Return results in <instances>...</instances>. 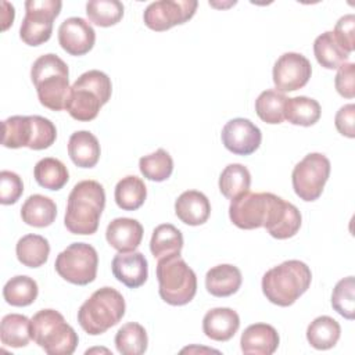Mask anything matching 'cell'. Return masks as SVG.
<instances>
[{
  "label": "cell",
  "mask_w": 355,
  "mask_h": 355,
  "mask_svg": "<svg viewBox=\"0 0 355 355\" xmlns=\"http://www.w3.org/2000/svg\"><path fill=\"white\" fill-rule=\"evenodd\" d=\"M104 207L103 184L90 179L78 182L68 196L64 225L73 234H93L98 229Z\"/></svg>",
  "instance_id": "6da1fadb"
},
{
  "label": "cell",
  "mask_w": 355,
  "mask_h": 355,
  "mask_svg": "<svg viewBox=\"0 0 355 355\" xmlns=\"http://www.w3.org/2000/svg\"><path fill=\"white\" fill-rule=\"evenodd\" d=\"M31 79L40 104L51 111L65 110L69 97V69L57 54H43L31 68Z\"/></svg>",
  "instance_id": "7a4b0ae2"
},
{
  "label": "cell",
  "mask_w": 355,
  "mask_h": 355,
  "mask_svg": "<svg viewBox=\"0 0 355 355\" xmlns=\"http://www.w3.org/2000/svg\"><path fill=\"white\" fill-rule=\"evenodd\" d=\"M311 280L312 272L305 262L288 259L266 270L261 287L269 302L290 306L309 288Z\"/></svg>",
  "instance_id": "3957f363"
},
{
  "label": "cell",
  "mask_w": 355,
  "mask_h": 355,
  "mask_svg": "<svg viewBox=\"0 0 355 355\" xmlns=\"http://www.w3.org/2000/svg\"><path fill=\"white\" fill-rule=\"evenodd\" d=\"M111 93L112 83L107 73L98 69L86 71L71 86L65 110L76 121H93L110 101Z\"/></svg>",
  "instance_id": "277c9868"
},
{
  "label": "cell",
  "mask_w": 355,
  "mask_h": 355,
  "mask_svg": "<svg viewBox=\"0 0 355 355\" xmlns=\"http://www.w3.org/2000/svg\"><path fill=\"white\" fill-rule=\"evenodd\" d=\"M125 300L118 290L101 287L80 305L78 323L87 334L98 336L118 324L125 315Z\"/></svg>",
  "instance_id": "5b68a950"
},
{
  "label": "cell",
  "mask_w": 355,
  "mask_h": 355,
  "mask_svg": "<svg viewBox=\"0 0 355 355\" xmlns=\"http://www.w3.org/2000/svg\"><path fill=\"white\" fill-rule=\"evenodd\" d=\"M31 337L49 355H71L79 337L55 309H42L31 319Z\"/></svg>",
  "instance_id": "8992f818"
},
{
  "label": "cell",
  "mask_w": 355,
  "mask_h": 355,
  "mask_svg": "<svg viewBox=\"0 0 355 355\" xmlns=\"http://www.w3.org/2000/svg\"><path fill=\"white\" fill-rule=\"evenodd\" d=\"M57 139L55 125L40 115H12L3 121L1 144L7 148L44 150Z\"/></svg>",
  "instance_id": "52a82bcc"
},
{
  "label": "cell",
  "mask_w": 355,
  "mask_h": 355,
  "mask_svg": "<svg viewBox=\"0 0 355 355\" xmlns=\"http://www.w3.org/2000/svg\"><path fill=\"white\" fill-rule=\"evenodd\" d=\"M157 279L159 297L169 305H186L197 293V276L180 255L158 259Z\"/></svg>",
  "instance_id": "ba28073f"
},
{
  "label": "cell",
  "mask_w": 355,
  "mask_h": 355,
  "mask_svg": "<svg viewBox=\"0 0 355 355\" xmlns=\"http://www.w3.org/2000/svg\"><path fill=\"white\" fill-rule=\"evenodd\" d=\"M55 272L67 282L86 286L97 276L98 255L87 243H72L55 258Z\"/></svg>",
  "instance_id": "9c48e42d"
},
{
  "label": "cell",
  "mask_w": 355,
  "mask_h": 355,
  "mask_svg": "<svg viewBox=\"0 0 355 355\" xmlns=\"http://www.w3.org/2000/svg\"><path fill=\"white\" fill-rule=\"evenodd\" d=\"M62 3L60 0H28L25 1V17L19 28V37L28 46L46 43L53 33V22L60 15Z\"/></svg>",
  "instance_id": "30bf717a"
},
{
  "label": "cell",
  "mask_w": 355,
  "mask_h": 355,
  "mask_svg": "<svg viewBox=\"0 0 355 355\" xmlns=\"http://www.w3.org/2000/svg\"><path fill=\"white\" fill-rule=\"evenodd\" d=\"M330 161L324 154H306L294 166L291 173V183L295 194L304 201L318 200L330 176Z\"/></svg>",
  "instance_id": "8fae6325"
},
{
  "label": "cell",
  "mask_w": 355,
  "mask_h": 355,
  "mask_svg": "<svg viewBox=\"0 0 355 355\" xmlns=\"http://www.w3.org/2000/svg\"><path fill=\"white\" fill-rule=\"evenodd\" d=\"M276 194L247 191L232 200L229 205V218L234 226L252 230L263 227Z\"/></svg>",
  "instance_id": "7c38bea8"
},
{
  "label": "cell",
  "mask_w": 355,
  "mask_h": 355,
  "mask_svg": "<svg viewBox=\"0 0 355 355\" xmlns=\"http://www.w3.org/2000/svg\"><path fill=\"white\" fill-rule=\"evenodd\" d=\"M197 6L198 3L196 0L153 1L146 7L143 21L151 31L164 32L191 19L197 11Z\"/></svg>",
  "instance_id": "4fadbf2b"
},
{
  "label": "cell",
  "mask_w": 355,
  "mask_h": 355,
  "mask_svg": "<svg viewBox=\"0 0 355 355\" xmlns=\"http://www.w3.org/2000/svg\"><path fill=\"white\" fill-rule=\"evenodd\" d=\"M312 75V65L309 60L294 51L282 54L272 71L273 83L277 92H294L304 87Z\"/></svg>",
  "instance_id": "5bb4252c"
},
{
  "label": "cell",
  "mask_w": 355,
  "mask_h": 355,
  "mask_svg": "<svg viewBox=\"0 0 355 355\" xmlns=\"http://www.w3.org/2000/svg\"><path fill=\"white\" fill-rule=\"evenodd\" d=\"M220 139L230 153L236 155H250L259 148L262 133L250 119L233 118L222 128Z\"/></svg>",
  "instance_id": "9a60e30c"
},
{
  "label": "cell",
  "mask_w": 355,
  "mask_h": 355,
  "mask_svg": "<svg viewBox=\"0 0 355 355\" xmlns=\"http://www.w3.org/2000/svg\"><path fill=\"white\" fill-rule=\"evenodd\" d=\"M96 42V32L90 22L80 17H71L58 28V43L71 55H85Z\"/></svg>",
  "instance_id": "2e32d148"
},
{
  "label": "cell",
  "mask_w": 355,
  "mask_h": 355,
  "mask_svg": "<svg viewBox=\"0 0 355 355\" xmlns=\"http://www.w3.org/2000/svg\"><path fill=\"white\" fill-rule=\"evenodd\" d=\"M301 222L302 216L300 209L294 204L287 202L282 197L276 196L263 227L272 237L277 240H286L298 233Z\"/></svg>",
  "instance_id": "e0dca14e"
},
{
  "label": "cell",
  "mask_w": 355,
  "mask_h": 355,
  "mask_svg": "<svg viewBox=\"0 0 355 355\" xmlns=\"http://www.w3.org/2000/svg\"><path fill=\"white\" fill-rule=\"evenodd\" d=\"M114 277L129 288L143 286L148 277V262L139 251L118 252L111 262Z\"/></svg>",
  "instance_id": "ac0fdd59"
},
{
  "label": "cell",
  "mask_w": 355,
  "mask_h": 355,
  "mask_svg": "<svg viewBox=\"0 0 355 355\" xmlns=\"http://www.w3.org/2000/svg\"><path fill=\"white\" fill-rule=\"evenodd\" d=\"M280 343L277 330L268 323L250 324L241 334L240 345L245 355H272Z\"/></svg>",
  "instance_id": "d6986e66"
},
{
  "label": "cell",
  "mask_w": 355,
  "mask_h": 355,
  "mask_svg": "<svg viewBox=\"0 0 355 355\" xmlns=\"http://www.w3.org/2000/svg\"><path fill=\"white\" fill-rule=\"evenodd\" d=\"M108 244L118 252L135 251L143 239V226L132 218H115L105 230Z\"/></svg>",
  "instance_id": "ffe728a7"
},
{
  "label": "cell",
  "mask_w": 355,
  "mask_h": 355,
  "mask_svg": "<svg viewBox=\"0 0 355 355\" xmlns=\"http://www.w3.org/2000/svg\"><path fill=\"white\" fill-rule=\"evenodd\" d=\"M175 214L183 223L189 226H200L208 220L211 204L204 193L186 190L175 201Z\"/></svg>",
  "instance_id": "44dd1931"
},
{
  "label": "cell",
  "mask_w": 355,
  "mask_h": 355,
  "mask_svg": "<svg viewBox=\"0 0 355 355\" xmlns=\"http://www.w3.org/2000/svg\"><path fill=\"white\" fill-rule=\"evenodd\" d=\"M240 327V318L232 308L209 309L202 319V331L214 341H229Z\"/></svg>",
  "instance_id": "7402d4cb"
},
{
  "label": "cell",
  "mask_w": 355,
  "mask_h": 355,
  "mask_svg": "<svg viewBox=\"0 0 355 355\" xmlns=\"http://www.w3.org/2000/svg\"><path fill=\"white\" fill-rule=\"evenodd\" d=\"M243 282L237 266L222 263L211 268L205 275V288L214 297H229L239 291Z\"/></svg>",
  "instance_id": "603a6c76"
},
{
  "label": "cell",
  "mask_w": 355,
  "mask_h": 355,
  "mask_svg": "<svg viewBox=\"0 0 355 355\" xmlns=\"http://www.w3.org/2000/svg\"><path fill=\"white\" fill-rule=\"evenodd\" d=\"M68 154L76 166L93 168L100 159V143L89 130L73 132L68 140Z\"/></svg>",
  "instance_id": "cb8c5ba5"
},
{
  "label": "cell",
  "mask_w": 355,
  "mask_h": 355,
  "mask_svg": "<svg viewBox=\"0 0 355 355\" xmlns=\"http://www.w3.org/2000/svg\"><path fill=\"white\" fill-rule=\"evenodd\" d=\"M57 216L55 202L46 196L32 194L21 207L22 220L33 227H47Z\"/></svg>",
  "instance_id": "d4e9b609"
},
{
  "label": "cell",
  "mask_w": 355,
  "mask_h": 355,
  "mask_svg": "<svg viewBox=\"0 0 355 355\" xmlns=\"http://www.w3.org/2000/svg\"><path fill=\"white\" fill-rule=\"evenodd\" d=\"M15 254L18 261L28 268H39L49 259L50 244L49 240L40 234H25L15 245Z\"/></svg>",
  "instance_id": "484cf974"
},
{
  "label": "cell",
  "mask_w": 355,
  "mask_h": 355,
  "mask_svg": "<svg viewBox=\"0 0 355 355\" xmlns=\"http://www.w3.org/2000/svg\"><path fill=\"white\" fill-rule=\"evenodd\" d=\"M183 248V234L182 232L171 223L158 225L153 230L150 240V251L154 258L161 259L171 255H180Z\"/></svg>",
  "instance_id": "4316f807"
},
{
  "label": "cell",
  "mask_w": 355,
  "mask_h": 355,
  "mask_svg": "<svg viewBox=\"0 0 355 355\" xmlns=\"http://www.w3.org/2000/svg\"><path fill=\"white\" fill-rule=\"evenodd\" d=\"M341 336V327L336 319L323 315L313 319L306 329V340L315 349L333 348Z\"/></svg>",
  "instance_id": "83f0119b"
},
{
  "label": "cell",
  "mask_w": 355,
  "mask_h": 355,
  "mask_svg": "<svg viewBox=\"0 0 355 355\" xmlns=\"http://www.w3.org/2000/svg\"><path fill=\"white\" fill-rule=\"evenodd\" d=\"M320 114V104L315 98L306 96H297L286 100L284 119H287L293 125L312 126L319 121Z\"/></svg>",
  "instance_id": "f1b7e54d"
},
{
  "label": "cell",
  "mask_w": 355,
  "mask_h": 355,
  "mask_svg": "<svg viewBox=\"0 0 355 355\" xmlns=\"http://www.w3.org/2000/svg\"><path fill=\"white\" fill-rule=\"evenodd\" d=\"M147 197V187L144 182L135 176L128 175L122 178L114 191V198L116 205L123 211H136L139 209Z\"/></svg>",
  "instance_id": "f546056e"
},
{
  "label": "cell",
  "mask_w": 355,
  "mask_h": 355,
  "mask_svg": "<svg viewBox=\"0 0 355 355\" xmlns=\"http://www.w3.org/2000/svg\"><path fill=\"white\" fill-rule=\"evenodd\" d=\"M0 340L4 347H26L31 337V319L21 313H8L0 323Z\"/></svg>",
  "instance_id": "4dcf8cb0"
},
{
  "label": "cell",
  "mask_w": 355,
  "mask_h": 355,
  "mask_svg": "<svg viewBox=\"0 0 355 355\" xmlns=\"http://www.w3.org/2000/svg\"><path fill=\"white\" fill-rule=\"evenodd\" d=\"M313 54L316 61L326 69H338L349 57L338 44L331 31H326L315 39Z\"/></svg>",
  "instance_id": "1f68e13d"
},
{
  "label": "cell",
  "mask_w": 355,
  "mask_h": 355,
  "mask_svg": "<svg viewBox=\"0 0 355 355\" xmlns=\"http://www.w3.org/2000/svg\"><path fill=\"white\" fill-rule=\"evenodd\" d=\"M33 176L39 186L47 190H60L68 183L69 172L60 159L46 157L36 162Z\"/></svg>",
  "instance_id": "d6a6232c"
},
{
  "label": "cell",
  "mask_w": 355,
  "mask_h": 355,
  "mask_svg": "<svg viewBox=\"0 0 355 355\" xmlns=\"http://www.w3.org/2000/svg\"><path fill=\"white\" fill-rule=\"evenodd\" d=\"M146 329L136 322L125 323L115 334V347L122 355H141L147 351Z\"/></svg>",
  "instance_id": "836d02e7"
},
{
  "label": "cell",
  "mask_w": 355,
  "mask_h": 355,
  "mask_svg": "<svg viewBox=\"0 0 355 355\" xmlns=\"http://www.w3.org/2000/svg\"><path fill=\"white\" fill-rule=\"evenodd\" d=\"M250 186L251 173L241 164H229L219 176V190L229 200H234L250 191Z\"/></svg>",
  "instance_id": "e575fe53"
},
{
  "label": "cell",
  "mask_w": 355,
  "mask_h": 355,
  "mask_svg": "<svg viewBox=\"0 0 355 355\" xmlns=\"http://www.w3.org/2000/svg\"><path fill=\"white\" fill-rule=\"evenodd\" d=\"M37 283L25 275L11 277L3 287V297L12 306H28L37 298Z\"/></svg>",
  "instance_id": "d590c367"
},
{
  "label": "cell",
  "mask_w": 355,
  "mask_h": 355,
  "mask_svg": "<svg viewBox=\"0 0 355 355\" xmlns=\"http://www.w3.org/2000/svg\"><path fill=\"white\" fill-rule=\"evenodd\" d=\"M287 98L277 90H263L255 100V112L265 123H282L284 121V104Z\"/></svg>",
  "instance_id": "8d00e7d4"
},
{
  "label": "cell",
  "mask_w": 355,
  "mask_h": 355,
  "mask_svg": "<svg viewBox=\"0 0 355 355\" xmlns=\"http://www.w3.org/2000/svg\"><path fill=\"white\" fill-rule=\"evenodd\" d=\"M123 4L119 0H90L86 3V14L90 22L108 28L118 24L123 17Z\"/></svg>",
  "instance_id": "74e56055"
},
{
  "label": "cell",
  "mask_w": 355,
  "mask_h": 355,
  "mask_svg": "<svg viewBox=\"0 0 355 355\" xmlns=\"http://www.w3.org/2000/svg\"><path fill=\"white\" fill-rule=\"evenodd\" d=\"M141 175L153 182H164L173 172V159L168 151L158 148L157 151L144 155L139 159Z\"/></svg>",
  "instance_id": "f35d334b"
},
{
  "label": "cell",
  "mask_w": 355,
  "mask_h": 355,
  "mask_svg": "<svg viewBox=\"0 0 355 355\" xmlns=\"http://www.w3.org/2000/svg\"><path fill=\"white\" fill-rule=\"evenodd\" d=\"M355 280L348 276L337 282L331 293V306L343 318L352 320L355 318Z\"/></svg>",
  "instance_id": "ab89813d"
},
{
  "label": "cell",
  "mask_w": 355,
  "mask_h": 355,
  "mask_svg": "<svg viewBox=\"0 0 355 355\" xmlns=\"http://www.w3.org/2000/svg\"><path fill=\"white\" fill-rule=\"evenodd\" d=\"M24 193L22 179L11 171L0 172V202L3 205L15 204Z\"/></svg>",
  "instance_id": "60d3db41"
},
{
  "label": "cell",
  "mask_w": 355,
  "mask_h": 355,
  "mask_svg": "<svg viewBox=\"0 0 355 355\" xmlns=\"http://www.w3.org/2000/svg\"><path fill=\"white\" fill-rule=\"evenodd\" d=\"M336 40L338 44L348 53L351 54L355 47V15L354 14H347L343 15L336 26L334 31H331Z\"/></svg>",
  "instance_id": "b9f144b4"
},
{
  "label": "cell",
  "mask_w": 355,
  "mask_h": 355,
  "mask_svg": "<svg viewBox=\"0 0 355 355\" xmlns=\"http://www.w3.org/2000/svg\"><path fill=\"white\" fill-rule=\"evenodd\" d=\"M334 86L340 96L345 98L355 97V64L344 62L336 73Z\"/></svg>",
  "instance_id": "7bdbcfd3"
},
{
  "label": "cell",
  "mask_w": 355,
  "mask_h": 355,
  "mask_svg": "<svg viewBox=\"0 0 355 355\" xmlns=\"http://www.w3.org/2000/svg\"><path fill=\"white\" fill-rule=\"evenodd\" d=\"M355 105L354 104H345L343 105L334 116V125L338 133H341L345 137L354 139L355 137Z\"/></svg>",
  "instance_id": "ee69618b"
}]
</instances>
